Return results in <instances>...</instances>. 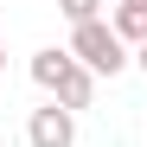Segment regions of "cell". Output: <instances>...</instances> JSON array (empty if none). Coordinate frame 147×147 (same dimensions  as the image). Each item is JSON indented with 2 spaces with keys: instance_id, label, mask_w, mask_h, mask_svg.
Here are the masks:
<instances>
[{
  "instance_id": "6da1fadb",
  "label": "cell",
  "mask_w": 147,
  "mask_h": 147,
  "mask_svg": "<svg viewBox=\"0 0 147 147\" xmlns=\"http://www.w3.org/2000/svg\"><path fill=\"white\" fill-rule=\"evenodd\" d=\"M70 58L83 70H96V77H115V70L128 64V45L115 38L109 19H90V26H70Z\"/></svg>"
},
{
  "instance_id": "7a4b0ae2",
  "label": "cell",
  "mask_w": 147,
  "mask_h": 147,
  "mask_svg": "<svg viewBox=\"0 0 147 147\" xmlns=\"http://www.w3.org/2000/svg\"><path fill=\"white\" fill-rule=\"evenodd\" d=\"M26 147H77V115H70L64 102L32 109V121H26Z\"/></svg>"
},
{
  "instance_id": "3957f363",
  "label": "cell",
  "mask_w": 147,
  "mask_h": 147,
  "mask_svg": "<svg viewBox=\"0 0 147 147\" xmlns=\"http://www.w3.org/2000/svg\"><path fill=\"white\" fill-rule=\"evenodd\" d=\"M70 70H77V58H70V45H64V51H58V45H45V51H32V83L38 90H64L70 83Z\"/></svg>"
},
{
  "instance_id": "277c9868",
  "label": "cell",
  "mask_w": 147,
  "mask_h": 147,
  "mask_svg": "<svg viewBox=\"0 0 147 147\" xmlns=\"http://www.w3.org/2000/svg\"><path fill=\"white\" fill-rule=\"evenodd\" d=\"M109 26H115L121 45H134V51H141V45H147V7H128V0H121V7L109 13Z\"/></svg>"
},
{
  "instance_id": "5b68a950",
  "label": "cell",
  "mask_w": 147,
  "mask_h": 147,
  "mask_svg": "<svg viewBox=\"0 0 147 147\" xmlns=\"http://www.w3.org/2000/svg\"><path fill=\"white\" fill-rule=\"evenodd\" d=\"M51 102H64L70 115H77V109H90V102H96V70H83V64H77V70H70V83L51 96Z\"/></svg>"
},
{
  "instance_id": "8992f818",
  "label": "cell",
  "mask_w": 147,
  "mask_h": 147,
  "mask_svg": "<svg viewBox=\"0 0 147 147\" xmlns=\"http://www.w3.org/2000/svg\"><path fill=\"white\" fill-rule=\"evenodd\" d=\"M58 13L70 26H90V19H102V0H58Z\"/></svg>"
},
{
  "instance_id": "52a82bcc",
  "label": "cell",
  "mask_w": 147,
  "mask_h": 147,
  "mask_svg": "<svg viewBox=\"0 0 147 147\" xmlns=\"http://www.w3.org/2000/svg\"><path fill=\"white\" fill-rule=\"evenodd\" d=\"M134 64H141V70H147V45H141V51H134Z\"/></svg>"
},
{
  "instance_id": "ba28073f",
  "label": "cell",
  "mask_w": 147,
  "mask_h": 147,
  "mask_svg": "<svg viewBox=\"0 0 147 147\" xmlns=\"http://www.w3.org/2000/svg\"><path fill=\"white\" fill-rule=\"evenodd\" d=\"M0 70H7V45H0Z\"/></svg>"
},
{
  "instance_id": "9c48e42d",
  "label": "cell",
  "mask_w": 147,
  "mask_h": 147,
  "mask_svg": "<svg viewBox=\"0 0 147 147\" xmlns=\"http://www.w3.org/2000/svg\"><path fill=\"white\" fill-rule=\"evenodd\" d=\"M128 7H147V0H128Z\"/></svg>"
}]
</instances>
